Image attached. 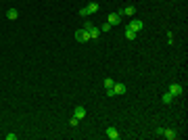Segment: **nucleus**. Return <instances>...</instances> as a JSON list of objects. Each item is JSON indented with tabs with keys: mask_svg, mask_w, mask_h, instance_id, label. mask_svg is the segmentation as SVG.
<instances>
[{
	"mask_svg": "<svg viewBox=\"0 0 188 140\" xmlns=\"http://www.w3.org/2000/svg\"><path fill=\"white\" fill-rule=\"evenodd\" d=\"M125 92H128V86L125 84H113V88H109L107 94H109V96H121Z\"/></svg>",
	"mask_w": 188,
	"mask_h": 140,
	"instance_id": "nucleus-2",
	"label": "nucleus"
},
{
	"mask_svg": "<svg viewBox=\"0 0 188 140\" xmlns=\"http://www.w3.org/2000/svg\"><path fill=\"white\" fill-rule=\"evenodd\" d=\"M75 40H77V42H88V40H90V34L82 27V29H77V31H75Z\"/></svg>",
	"mask_w": 188,
	"mask_h": 140,
	"instance_id": "nucleus-6",
	"label": "nucleus"
},
{
	"mask_svg": "<svg viewBox=\"0 0 188 140\" xmlns=\"http://www.w3.org/2000/svg\"><path fill=\"white\" fill-rule=\"evenodd\" d=\"M7 140H17V134H7Z\"/></svg>",
	"mask_w": 188,
	"mask_h": 140,
	"instance_id": "nucleus-20",
	"label": "nucleus"
},
{
	"mask_svg": "<svg viewBox=\"0 0 188 140\" xmlns=\"http://www.w3.org/2000/svg\"><path fill=\"white\" fill-rule=\"evenodd\" d=\"M113 84H115V82H113L111 77H104V82H103V86H104V88H107V90H109V88H113Z\"/></svg>",
	"mask_w": 188,
	"mask_h": 140,
	"instance_id": "nucleus-14",
	"label": "nucleus"
},
{
	"mask_svg": "<svg viewBox=\"0 0 188 140\" xmlns=\"http://www.w3.org/2000/svg\"><path fill=\"white\" fill-rule=\"evenodd\" d=\"M80 17H88V8H86V7L80 8Z\"/></svg>",
	"mask_w": 188,
	"mask_h": 140,
	"instance_id": "nucleus-17",
	"label": "nucleus"
},
{
	"mask_svg": "<svg viewBox=\"0 0 188 140\" xmlns=\"http://www.w3.org/2000/svg\"><path fill=\"white\" fill-rule=\"evenodd\" d=\"M104 134H107V138H109V140H119V138H121V134L117 132V128H113V126L107 128V132H104Z\"/></svg>",
	"mask_w": 188,
	"mask_h": 140,
	"instance_id": "nucleus-5",
	"label": "nucleus"
},
{
	"mask_svg": "<svg viewBox=\"0 0 188 140\" xmlns=\"http://www.w3.org/2000/svg\"><path fill=\"white\" fill-rule=\"evenodd\" d=\"M128 27L134 29V31L138 34V31H142V29H144V21H142V19H132V23H130Z\"/></svg>",
	"mask_w": 188,
	"mask_h": 140,
	"instance_id": "nucleus-4",
	"label": "nucleus"
},
{
	"mask_svg": "<svg viewBox=\"0 0 188 140\" xmlns=\"http://www.w3.org/2000/svg\"><path fill=\"white\" fill-rule=\"evenodd\" d=\"M73 117H75V119H80V121H82V119L86 117V109H84L82 105H77L75 109H73Z\"/></svg>",
	"mask_w": 188,
	"mask_h": 140,
	"instance_id": "nucleus-8",
	"label": "nucleus"
},
{
	"mask_svg": "<svg viewBox=\"0 0 188 140\" xmlns=\"http://www.w3.org/2000/svg\"><path fill=\"white\" fill-rule=\"evenodd\" d=\"M17 17H19V11H17V8H8V11H7V19H11V21H15Z\"/></svg>",
	"mask_w": 188,
	"mask_h": 140,
	"instance_id": "nucleus-11",
	"label": "nucleus"
},
{
	"mask_svg": "<svg viewBox=\"0 0 188 140\" xmlns=\"http://www.w3.org/2000/svg\"><path fill=\"white\" fill-rule=\"evenodd\" d=\"M161 100H163V103H165V105H169V103H171V100H174V96H171V94H169V92H165V94H163V98H161Z\"/></svg>",
	"mask_w": 188,
	"mask_h": 140,
	"instance_id": "nucleus-15",
	"label": "nucleus"
},
{
	"mask_svg": "<svg viewBox=\"0 0 188 140\" xmlns=\"http://www.w3.org/2000/svg\"><path fill=\"white\" fill-rule=\"evenodd\" d=\"M107 23H109V25H119V23H121V15L119 13H111V15H107Z\"/></svg>",
	"mask_w": 188,
	"mask_h": 140,
	"instance_id": "nucleus-3",
	"label": "nucleus"
},
{
	"mask_svg": "<svg viewBox=\"0 0 188 140\" xmlns=\"http://www.w3.org/2000/svg\"><path fill=\"white\" fill-rule=\"evenodd\" d=\"M119 15H128V17H134V15H136V8L134 7H123L121 8V11H117Z\"/></svg>",
	"mask_w": 188,
	"mask_h": 140,
	"instance_id": "nucleus-10",
	"label": "nucleus"
},
{
	"mask_svg": "<svg viewBox=\"0 0 188 140\" xmlns=\"http://www.w3.org/2000/svg\"><path fill=\"white\" fill-rule=\"evenodd\" d=\"M86 8H88V15H94V13L98 11V4H96V2H90Z\"/></svg>",
	"mask_w": 188,
	"mask_h": 140,
	"instance_id": "nucleus-12",
	"label": "nucleus"
},
{
	"mask_svg": "<svg viewBox=\"0 0 188 140\" xmlns=\"http://www.w3.org/2000/svg\"><path fill=\"white\" fill-rule=\"evenodd\" d=\"M109 29H111V25H109V23H104L103 27H100V31H109Z\"/></svg>",
	"mask_w": 188,
	"mask_h": 140,
	"instance_id": "nucleus-19",
	"label": "nucleus"
},
{
	"mask_svg": "<svg viewBox=\"0 0 188 140\" xmlns=\"http://www.w3.org/2000/svg\"><path fill=\"white\" fill-rule=\"evenodd\" d=\"M84 29L90 34V40H98V38H100V27H96L94 23L86 21V23H84Z\"/></svg>",
	"mask_w": 188,
	"mask_h": 140,
	"instance_id": "nucleus-1",
	"label": "nucleus"
},
{
	"mask_svg": "<svg viewBox=\"0 0 188 140\" xmlns=\"http://www.w3.org/2000/svg\"><path fill=\"white\" fill-rule=\"evenodd\" d=\"M136 31H134V29H130V27H125V38H128V40H134V38H136Z\"/></svg>",
	"mask_w": 188,
	"mask_h": 140,
	"instance_id": "nucleus-13",
	"label": "nucleus"
},
{
	"mask_svg": "<svg viewBox=\"0 0 188 140\" xmlns=\"http://www.w3.org/2000/svg\"><path fill=\"white\" fill-rule=\"evenodd\" d=\"M167 44H174V36L169 34V31H167Z\"/></svg>",
	"mask_w": 188,
	"mask_h": 140,
	"instance_id": "nucleus-18",
	"label": "nucleus"
},
{
	"mask_svg": "<svg viewBox=\"0 0 188 140\" xmlns=\"http://www.w3.org/2000/svg\"><path fill=\"white\" fill-rule=\"evenodd\" d=\"M77 123H80V119H75V117H71V119H69V126H71V128H75Z\"/></svg>",
	"mask_w": 188,
	"mask_h": 140,
	"instance_id": "nucleus-16",
	"label": "nucleus"
},
{
	"mask_svg": "<svg viewBox=\"0 0 188 140\" xmlns=\"http://www.w3.org/2000/svg\"><path fill=\"white\" fill-rule=\"evenodd\" d=\"M167 92L176 98V96H180L182 92H184V88H182V84H169V90H167Z\"/></svg>",
	"mask_w": 188,
	"mask_h": 140,
	"instance_id": "nucleus-7",
	"label": "nucleus"
},
{
	"mask_svg": "<svg viewBox=\"0 0 188 140\" xmlns=\"http://www.w3.org/2000/svg\"><path fill=\"white\" fill-rule=\"evenodd\" d=\"M161 136H165L167 140H176V138H178V132H176L174 128H167V130H163V134H161Z\"/></svg>",
	"mask_w": 188,
	"mask_h": 140,
	"instance_id": "nucleus-9",
	"label": "nucleus"
}]
</instances>
